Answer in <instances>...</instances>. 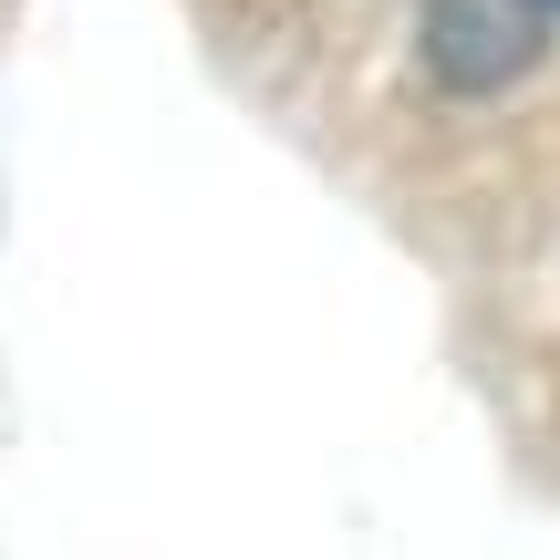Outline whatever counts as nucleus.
Here are the masks:
<instances>
[{"label": "nucleus", "mask_w": 560, "mask_h": 560, "mask_svg": "<svg viewBox=\"0 0 560 560\" xmlns=\"http://www.w3.org/2000/svg\"><path fill=\"white\" fill-rule=\"evenodd\" d=\"M560 0H425V73L446 94H499L550 52Z\"/></svg>", "instance_id": "nucleus-1"}]
</instances>
